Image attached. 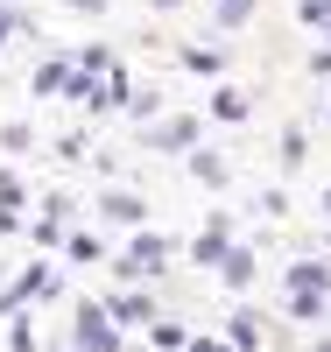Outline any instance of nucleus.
<instances>
[{
	"label": "nucleus",
	"instance_id": "obj_9",
	"mask_svg": "<svg viewBox=\"0 0 331 352\" xmlns=\"http://www.w3.org/2000/svg\"><path fill=\"white\" fill-rule=\"evenodd\" d=\"M324 212H331V190H324Z\"/></svg>",
	"mask_w": 331,
	"mask_h": 352
},
{
	"label": "nucleus",
	"instance_id": "obj_4",
	"mask_svg": "<svg viewBox=\"0 0 331 352\" xmlns=\"http://www.w3.org/2000/svg\"><path fill=\"white\" fill-rule=\"evenodd\" d=\"M226 282H233V289H247V282H254V254H239V247H233V254H226Z\"/></svg>",
	"mask_w": 331,
	"mask_h": 352
},
{
	"label": "nucleus",
	"instance_id": "obj_7",
	"mask_svg": "<svg viewBox=\"0 0 331 352\" xmlns=\"http://www.w3.org/2000/svg\"><path fill=\"white\" fill-rule=\"evenodd\" d=\"M197 352H233V345H197Z\"/></svg>",
	"mask_w": 331,
	"mask_h": 352
},
{
	"label": "nucleus",
	"instance_id": "obj_5",
	"mask_svg": "<svg viewBox=\"0 0 331 352\" xmlns=\"http://www.w3.org/2000/svg\"><path fill=\"white\" fill-rule=\"evenodd\" d=\"M289 282H296V289H324V282H331V275H324V268H317V261H296V268H289Z\"/></svg>",
	"mask_w": 331,
	"mask_h": 352
},
{
	"label": "nucleus",
	"instance_id": "obj_8",
	"mask_svg": "<svg viewBox=\"0 0 331 352\" xmlns=\"http://www.w3.org/2000/svg\"><path fill=\"white\" fill-rule=\"evenodd\" d=\"M310 352H331V338H317V345H310Z\"/></svg>",
	"mask_w": 331,
	"mask_h": 352
},
{
	"label": "nucleus",
	"instance_id": "obj_1",
	"mask_svg": "<svg viewBox=\"0 0 331 352\" xmlns=\"http://www.w3.org/2000/svg\"><path fill=\"white\" fill-rule=\"evenodd\" d=\"M254 345H261V317L233 310V352H254Z\"/></svg>",
	"mask_w": 331,
	"mask_h": 352
},
{
	"label": "nucleus",
	"instance_id": "obj_2",
	"mask_svg": "<svg viewBox=\"0 0 331 352\" xmlns=\"http://www.w3.org/2000/svg\"><path fill=\"white\" fill-rule=\"evenodd\" d=\"M289 317H303V324H317V317H324V289H296Z\"/></svg>",
	"mask_w": 331,
	"mask_h": 352
},
{
	"label": "nucleus",
	"instance_id": "obj_6",
	"mask_svg": "<svg viewBox=\"0 0 331 352\" xmlns=\"http://www.w3.org/2000/svg\"><path fill=\"white\" fill-rule=\"evenodd\" d=\"M197 261H226V226H212V232H204V247H197Z\"/></svg>",
	"mask_w": 331,
	"mask_h": 352
},
{
	"label": "nucleus",
	"instance_id": "obj_3",
	"mask_svg": "<svg viewBox=\"0 0 331 352\" xmlns=\"http://www.w3.org/2000/svg\"><path fill=\"white\" fill-rule=\"evenodd\" d=\"M191 141H197V120H176V127L156 134V148H191Z\"/></svg>",
	"mask_w": 331,
	"mask_h": 352
}]
</instances>
